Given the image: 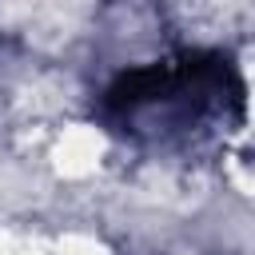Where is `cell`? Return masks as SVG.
I'll list each match as a JSON object with an SVG mask.
<instances>
[{"instance_id":"cell-1","label":"cell","mask_w":255,"mask_h":255,"mask_svg":"<svg viewBox=\"0 0 255 255\" xmlns=\"http://www.w3.org/2000/svg\"><path fill=\"white\" fill-rule=\"evenodd\" d=\"M227 104L243 108V84L219 52H179L167 60L139 64L131 72H120L104 92L108 116H120L124 124L155 108L179 112L183 124L187 116L191 124H199L203 116H219Z\"/></svg>"}]
</instances>
